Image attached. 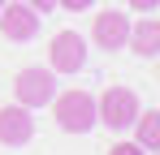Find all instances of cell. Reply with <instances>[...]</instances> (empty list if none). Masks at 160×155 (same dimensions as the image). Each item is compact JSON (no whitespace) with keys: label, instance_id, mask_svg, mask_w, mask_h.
Masks as SVG:
<instances>
[{"label":"cell","instance_id":"13","mask_svg":"<svg viewBox=\"0 0 160 155\" xmlns=\"http://www.w3.org/2000/svg\"><path fill=\"white\" fill-rule=\"evenodd\" d=\"M126 4H130V9H138V13H152L160 0H126Z\"/></svg>","mask_w":160,"mask_h":155},{"label":"cell","instance_id":"6","mask_svg":"<svg viewBox=\"0 0 160 155\" xmlns=\"http://www.w3.org/2000/svg\"><path fill=\"white\" fill-rule=\"evenodd\" d=\"M30 138H35V116H30V108L22 103H9V108H0V147H26Z\"/></svg>","mask_w":160,"mask_h":155},{"label":"cell","instance_id":"3","mask_svg":"<svg viewBox=\"0 0 160 155\" xmlns=\"http://www.w3.org/2000/svg\"><path fill=\"white\" fill-rule=\"evenodd\" d=\"M13 95H18L22 108H48L52 95H56V73L30 65V69H22V73L13 78Z\"/></svg>","mask_w":160,"mask_h":155},{"label":"cell","instance_id":"5","mask_svg":"<svg viewBox=\"0 0 160 155\" xmlns=\"http://www.w3.org/2000/svg\"><path fill=\"white\" fill-rule=\"evenodd\" d=\"M0 35L9 39V43H30L35 35H39V13L22 4V0H9L4 9H0Z\"/></svg>","mask_w":160,"mask_h":155},{"label":"cell","instance_id":"2","mask_svg":"<svg viewBox=\"0 0 160 155\" xmlns=\"http://www.w3.org/2000/svg\"><path fill=\"white\" fill-rule=\"evenodd\" d=\"M138 112H143V103L130 86H104V95L95 99V121H104L108 129H130Z\"/></svg>","mask_w":160,"mask_h":155},{"label":"cell","instance_id":"4","mask_svg":"<svg viewBox=\"0 0 160 155\" xmlns=\"http://www.w3.org/2000/svg\"><path fill=\"white\" fill-rule=\"evenodd\" d=\"M87 65V39L78 30H56L48 43V69L52 73H78Z\"/></svg>","mask_w":160,"mask_h":155},{"label":"cell","instance_id":"1","mask_svg":"<svg viewBox=\"0 0 160 155\" xmlns=\"http://www.w3.org/2000/svg\"><path fill=\"white\" fill-rule=\"evenodd\" d=\"M52 116H56V125L65 129V134H91V129L100 125L95 121V95L82 91V86L56 91L52 95Z\"/></svg>","mask_w":160,"mask_h":155},{"label":"cell","instance_id":"7","mask_svg":"<svg viewBox=\"0 0 160 155\" xmlns=\"http://www.w3.org/2000/svg\"><path fill=\"white\" fill-rule=\"evenodd\" d=\"M91 39H95L104 52L126 48V39H130V17H126L121 9H104V13H95V22H91Z\"/></svg>","mask_w":160,"mask_h":155},{"label":"cell","instance_id":"8","mask_svg":"<svg viewBox=\"0 0 160 155\" xmlns=\"http://www.w3.org/2000/svg\"><path fill=\"white\" fill-rule=\"evenodd\" d=\"M126 48H130L134 56H147V60H156V52H160V22H156V13H143V17L130 26V39H126Z\"/></svg>","mask_w":160,"mask_h":155},{"label":"cell","instance_id":"9","mask_svg":"<svg viewBox=\"0 0 160 155\" xmlns=\"http://www.w3.org/2000/svg\"><path fill=\"white\" fill-rule=\"evenodd\" d=\"M134 129H138V147L152 155L160 147V112H156V108H143V112L134 116Z\"/></svg>","mask_w":160,"mask_h":155},{"label":"cell","instance_id":"11","mask_svg":"<svg viewBox=\"0 0 160 155\" xmlns=\"http://www.w3.org/2000/svg\"><path fill=\"white\" fill-rule=\"evenodd\" d=\"M95 0H56V9H69V13H82V9H91Z\"/></svg>","mask_w":160,"mask_h":155},{"label":"cell","instance_id":"14","mask_svg":"<svg viewBox=\"0 0 160 155\" xmlns=\"http://www.w3.org/2000/svg\"><path fill=\"white\" fill-rule=\"evenodd\" d=\"M4 4H9V0H0V9H4Z\"/></svg>","mask_w":160,"mask_h":155},{"label":"cell","instance_id":"10","mask_svg":"<svg viewBox=\"0 0 160 155\" xmlns=\"http://www.w3.org/2000/svg\"><path fill=\"white\" fill-rule=\"evenodd\" d=\"M108 155H147V151H143L138 142H112V147H108Z\"/></svg>","mask_w":160,"mask_h":155},{"label":"cell","instance_id":"12","mask_svg":"<svg viewBox=\"0 0 160 155\" xmlns=\"http://www.w3.org/2000/svg\"><path fill=\"white\" fill-rule=\"evenodd\" d=\"M22 4H30L35 13H52V9H56V0H22Z\"/></svg>","mask_w":160,"mask_h":155}]
</instances>
